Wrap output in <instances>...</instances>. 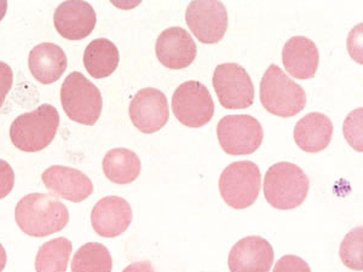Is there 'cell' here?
Segmentation results:
<instances>
[{"instance_id":"6da1fadb","label":"cell","mask_w":363,"mask_h":272,"mask_svg":"<svg viewBox=\"0 0 363 272\" xmlns=\"http://www.w3.org/2000/svg\"><path fill=\"white\" fill-rule=\"evenodd\" d=\"M15 219L27 235L45 237L65 229L69 222V213L54 195L34 193L17 203Z\"/></svg>"},{"instance_id":"7a4b0ae2","label":"cell","mask_w":363,"mask_h":272,"mask_svg":"<svg viewBox=\"0 0 363 272\" xmlns=\"http://www.w3.org/2000/svg\"><path fill=\"white\" fill-rule=\"evenodd\" d=\"M260 103L279 118H292L306 108L304 89L277 64L269 66L260 81Z\"/></svg>"},{"instance_id":"3957f363","label":"cell","mask_w":363,"mask_h":272,"mask_svg":"<svg viewBox=\"0 0 363 272\" xmlns=\"http://www.w3.org/2000/svg\"><path fill=\"white\" fill-rule=\"evenodd\" d=\"M309 188V178L304 171L291 162L275 164L265 174V200L277 210H294L301 206Z\"/></svg>"},{"instance_id":"277c9868","label":"cell","mask_w":363,"mask_h":272,"mask_svg":"<svg viewBox=\"0 0 363 272\" xmlns=\"http://www.w3.org/2000/svg\"><path fill=\"white\" fill-rule=\"evenodd\" d=\"M58 125L57 109L51 104H43L33 112L13 120L10 138L17 149L26 153H35L49 147L56 136Z\"/></svg>"},{"instance_id":"5b68a950","label":"cell","mask_w":363,"mask_h":272,"mask_svg":"<svg viewBox=\"0 0 363 272\" xmlns=\"http://www.w3.org/2000/svg\"><path fill=\"white\" fill-rule=\"evenodd\" d=\"M61 102L68 118L78 124L92 126L102 113V95L80 72L67 76L61 87Z\"/></svg>"},{"instance_id":"8992f818","label":"cell","mask_w":363,"mask_h":272,"mask_svg":"<svg viewBox=\"0 0 363 272\" xmlns=\"http://www.w3.org/2000/svg\"><path fill=\"white\" fill-rule=\"evenodd\" d=\"M262 186L258 166L252 161H236L219 178V191L228 206L245 210L256 203Z\"/></svg>"},{"instance_id":"52a82bcc","label":"cell","mask_w":363,"mask_h":272,"mask_svg":"<svg viewBox=\"0 0 363 272\" xmlns=\"http://www.w3.org/2000/svg\"><path fill=\"white\" fill-rule=\"evenodd\" d=\"M172 110L186 128H199L208 124L215 114V103L203 83L189 80L181 84L172 96Z\"/></svg>"},{"instance_id":"ba28073f","label":"cell","mask_w":363,"mask_h":272,"mask_svg":"<svg viewBox=\"0 0 363 272\" xmlns=\"http://www.w3.org/2000/svg\"><path fill=\"white\" fill-rule=\"evenodd\" d=\"M219 144L233 157L255 153L263 142V128L259 121L247 115H227L217 125Z\"/></svg>"},{"instance_id":"9c48e42d","label":"cell","mask_w":363,"mask_h":272,"mask_svg":"<svg viewBox=\"0 0 363 272\" xmlns=\"http://www.w3.org/2000/svg\"><path fill=\"white\" fill-rule=\"evenodd\" d=\"M212 84L219 103L225 109H246L255 102L251 76L238 63H223L216 67Z\"/></svg>"},{"instance_id":"30bf717a","label":"cell","mask_w":363,"mask_h":272,"mask_svg":"<svg viewBox=\"0 0 363 272\" xmlns=\"http://www.w3.org/2000/svg\"><path fill=\"white\" fill-rule=\"evenodd\" d=\"M186 21L199 42L217 44L227 33V8L220 1H191L186 8Z\"/></svg>"},{"instance_id":"8fae6325","label":"cell","mask_w":363,"mask_h":272,"mask_svg":"<svg viewBox=\"0 0 363 272\" xmlns=\"http://www.w3.org/2000/svg\"><path fill=\"white\" fill-rule=\"evenodd\" d=\"M133 124L142 133H155L165 128L169 118V102L162 91L147 87L137 92L130 108Z\"/></svg>"},{"instance_id":"7c38bea8","label":"cell","mask_w":363,"mask_h":272,"mask_svg":"<svg viewBox=\"0 0 363 272\" xmlns=\"http://www.w3.org/2000/svg\"><path fill=\"white\" fill-rule=\"evenodd\" d=\"M159 62L169 69H184L196 58V44L189 32L182 27H171L159 35L155 45Z\"/></svg>"},{"instance_id":"4fadbf2b","label":"cell","mask_w":363,"mask_h":272,"mask_svg":"<svg viewBox=\"0 0 363 272\" xmlns=\"http://www.w3.org/2000/svg\"><path fill=\"white\" fill-rule=\"evenodd\" d=\"M274 263V249L260 236H248L231 248L228 258L230 272H269Z\"/></svg>"},{"instance_id":"5bb4252c","label":"cell","mask_w":363,"mask_h":272,"mask_svg":"<svg viewBox=\"0 0 363 272\" xmlns=\"http://www.w3.org/2000/svg\"><path fill=\"white\" fill-rule=\"evenodd\" d=\"M131 222L133 208L125 198L119 196H107L99 200L91 213L94 230L108 239L124 234Z\"/></svg>"},{"instance_id":"9a60e30c","label":"cell","mask_w":363,"mask_h":272,"mask_svg":"<svg viewBox=\"0 0 363 272\" xmlns=\"http://www.w3.org/2000/svg\"><path fill=\"white\" fill-rule=\"evenodd\" d=\"M42 179L54 196L72 203H82L94 191L90 178L78 169L67 166L50 167L43 174Z\"/></svg>"},{"instance_id":"2e32d148","label":"cell","mask_w":363,"mask_h":272,"mask_svg":"<svg viewBox=\"0 0 363 272\" xmlns=\"http://www.w3.org/2000/svg\"><path fill=\"white\" fill-rule=\"evenodd\" d=\"M58 33L68 40H82L89 37L96 26V13L86 1H65L58 5L54 15Z\"/></svg>"},{"instance_id":"e0dca14e","label":"cell","mask_w":363,"mask_h":272,"mask_svg":"<svg viewBox=\"0 0 363 272\" xmlns=\"http://www.w3.org/2000/svg\"><path fill=\"white\" fill-rule=\"evenodd\" d=\"M318 46L309 38L292 37L286 42L282 50V63L294 78L301 80L313 79L318 68Z\"/></svg>"},{"instance_id":"ac0fdd59","label":"cell","mask_w":363,"mask_h":272,"mask_svg":"<svg viewBox=\"0 0 363 272\" xmlns=\"http://www.w3.org/2000/svg\"><path fill=\"white\" fill-rule=\"evenodd\" d=\"M294 142L306 153H320L330 145L333 124L322 113H310L301 118L294 128Z\"/></svg>"},{"instance_id":"d6986e66","label":"cell","mask_w":363,"mask_h":272,"mask_svg":"<svg viewBox=\"0 0 363 272\" xmlns=\"http://www.w3.org/2000/svg\"><path fill=\"white\" fill-rule=\"evenodd\" d=\"M67 56L60 46L43 42L33 47L28 58L30 73L39 83L52 84L62 76L67 69Z\"/></svg>"},{"instance_id":"ffe728a7","label":"cell","mask_w":363,"mask_h":272,"mask_svg":"<svg viewBox=\"0 0 363 272\" xmlns=\"http://www.w3.org/2000/svg\"><path fill=\"white\" fill-rule=\"evenodd\" d=\"M119 64V50L114 42L99 38L87 45L84 52V66L95 79L107 78Z\"/></svg>"},{"instance_id":"44dd1931","label":"cell","mask_w":363,"mask_h":272,"mask_svg":"<svg viewBox=\"0 0 363 272\" xmlns=\"http://www.w3.org/2000/svg\"><path fill=\"white\" fill-rule=\"evenodd\" d=\"M102 166L106 177L119 186H126L136 181L142 169L138 155L126 148L112 149L108 152Z\"/></svg>"},{"instance_id":"7402d4cb","label":"cell","mask_w":363,"mask_h":272,"mask_svg":"<svg viewBox=\"0 0 363 272\" xmlns=\"http://www.w3.org/2000/svg\"><path fill=\"white\" fill-rule=\"evenodd\" d=\"M73 246L66 237L51 239L43 244L35 258L37 272H66Z\"/></svg>"},{"instance_id":"603a6c76","label":"cell","mask_w":363,"mask_h":272,"mask_svg":"<svg viewBox=\"0 0 363 272\" xmlns=\"http://www.w3.org/2000/svg\"><path fill=\"white\" fill-rule=\"evenodd\" d=\"M113 259L104 244H84L72 260V272H112Z\"/></svg>"},{"instance_id":"cb8c5ba5","label":"cell","mask_w":363,"mask_h":272,"mask_svg":"<svg viewBox=\"0 0 363 272\" xmlns=\"http://www.w3.org/2000/svg\"><path fill=\"white\" fill-rule=\"evenodd\" d=\"M363 227H359L352 230L342 239L339 249V256L342 264L355 271L363 270Z\"/></svg>"},{"instance_id":"d4e9b609","label":"cell","mask_w":363,"mask_h":272,"mask_svg":"<svg viewBox=\"0 0 363 272\" xmlns=\"http://www.w3.org/2000/svg\"><path fill=\"white\" fill-rule=\"evenodd\" d=\"M362 108L356 109L347 116L342 131L347 143L357 152H362Z\"/></svg>"},{"instance_id":"484cf974","label":"cell","mask_w":363,"mask_h":272,"mask_svg":"<svg viewBox=\"0 0 363 272\" xmlns=\"http://www.w3.org/2000/svg\"><path fill=\"white\" fill-rule=\"evenodd\" d=\"M272 272H311V268L301 256L289 254L277 260Z\"/></svg>"},{"instance_id":"4316f807","label":"cell","mask_w":363,"mask_h":272,"mask_svg":"<svg viewBox=\"0 0 363 272\" xmlns=\"http://www.w3.org/2000/svg\"><path fill=\"white\" fill-rule=\"evenodd\" d=\"M15 184V174L11 166L4 160H0V200L6 198Z\"/></svg>"},{"instance_id":"83f0119b","label":"cell","mask_w":363,"mask_h":272,"mask_svg":"<svg viewBox=\"0 0 363 272\" xmlns=\"http://www.w3.org/2000/svg\"><path fill=\"white\" fill-rule=\"evenodd\" d=\"M13 69L6 63L0 62V108L4 104L5 97L13 86Z\"/></svg>"},{"instance_id":"f1b7e54d","label":"cell","mask_w":363,"mask_h":272,"mask_svg":"<svg viewBox=\"0 0 363 272\" xmlns=\"http://www.w3.org/2000/svg\"><path fill=\"white\" fill-rule=\"evenodd\" d=\"M123 272H155V270L149 261H137L128 265Z\"/></svg>"},{"instance_id":"f546056e","label":"cell","mask_w":363,"mask_h":272,"mask_svg":"<svg viewBox=\"0 0 363 272\" xmlns=\"http://www.w3.org/2000/svg\"><path fill=\"white\" fill-rule=\"evenodd\" d=\"M5 265H6V251L4 247L0 244V272H3Z\"/></svg>"},{"instance_id":"4dcf8cb0","label":"cell","mask_w":363,"mask_h":272,"mask_svg":"<svg viewBox=\"0 0 363 272\" xmlns=\"http://www.w3.org/2000/svg\"><path fill=\"white\" fill-rule=\"evenodd\" d=\"M6 8H8V3L6 1H0V21L3 20V17L5 16V13H6Z\"/></svg>"}]
</instances>
